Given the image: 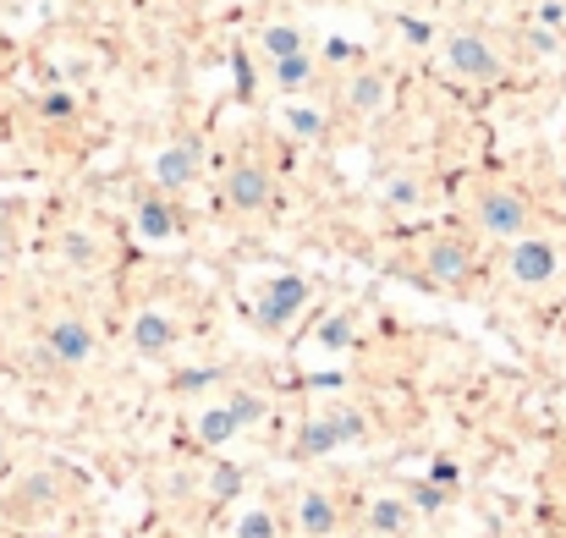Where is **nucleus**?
<instances>
[{
  "label": "nucleus",
  "mask_w": 566,
  "mask_h": 538,
  "mask_svg": "<svg viewBox=\"0 0 566 538\" xmlns=\"http://www.w3.org/2000/svg\"><path fill=\"white\" fill-rule=\"evenodd\" d=\"M347 341H353V319H325V330H319V347L342 352Z\"/></svg>",
  "instance_id": "nucleus-21"
},
{
  "label": "nucleus",
  "mask_w": 566,
  "mask_h": 538,
  "mask_svg": "<svg viewBox=\"0 0 566 538\" xmlns=\"http://www.w3.org/2000/svg\"><path fill=\"white\" fill-rule=\"evenodd\" d=\"M303 303H308V281H303V275H281V281L270 286V297L253 308V319H259L264 330H281V325H286Z\"/></svg>",
  "instance_id": "nucleus-8"
},
{
  "label": "nucleus",
  "mask_w": 566,
  "mask_h": 538,
  "mask_svg": "<svg viewBox=\"0 0 566 538\" xmlns=\"http://www.w3.org/2000/svg\"><path fill=\"white\" fill-rule=\"evenodd\" d=\"M446 66H451L457 77H468V83H501V77H506V61H501L495 44H490L484 33H473V28L446 33Z\"/></svg>",
  "instance_id": "nucleus-1"
},
{
  "label": "nucleus",
  "mask_w": 566,
  "mask_h": 538,
  "mask_svg": "<svg viewBox=\"0 0 566 538\" xmlns=\"http://www.w3.org/2000/svg\"><path fill=\"white\" fill-rule=\"evenodd\" d=\"M226 407H231V418H237L242 429H253V423L264 418V401H259V395H248V390H237V395H231Z\"/></svg>",
  "instance_id": "nucleus-19"
},
{
  "label": "nucleus",
  "mask_w": 566,
  "mask_h": 538,
  "mask_svg": "<svg viewBox=\"0 0 566 538\" xmlns=\"http://www.w3.org/2000/svg\"><path fill=\"white\" fill-rule=\"evenodd\" d=\"M506 270H512L517 286H545V281L562 270V253H556V242H545V236H512Z\"/></svg>",
  "instance_id": "nucleus-3"
},
{
  "label": "nucleus",
  "mask_w": 566,
  "mask_h": 538,
  "mask_svg": "<svg viewBox=\"0 0 566 538\" xmlns=\"http://www.w3.org/2000/svg\"><path fill=\"white\" fill-rule=\"evenodd\" d=\"M468 270H473V253H468L462 242H451V236H446V242H434V247H429V275H434V281L457 286Z\"/></svg>",
  "instance_id": "nucleus-11"
},
{
  "label": "nucleus",
  "mask_w": 566,
  "mask_h": 538,
  "mask_svg": "<svg viewBox=\"0 0 566 538\" xmlns=\"http://www.w3.org/2000/svg\"><path fill=\"white\" fill-rule=\"evenodd\" d=\"M270 198H275L270 166L242 160V166H231V171H226V203H231L237 214H259V209H270Z\"/></svg>",
  "instance_id": "nucleus-5"
},
{
  "label": "nucleus",
  "mask_w": 566,
  "mask_h": 538,
  "mask_svg": "<svg viewBox=\"0 0 566 538\" xmlns=\"http://www.w3.org/2000/svg\"><path fill=\"white\" fill-rule=\"evenodd\" d=\"M138 231H144L149 242L177 236V209H171V203H160V198H144V203H138Z\"/></svg>",
  "instance_id": "nucleus-14"
},
{
  "label": "nucleus",
  "mask_w": 566,
  "mask_h": 538,
  "mask_svg": "<svg viewBox=\"0 0 566 538\" xmlns=\"http://www.w3.org/2000/svg\"><path fill=\"white\" fill-rule=\"evenodd\" d=\"M237 484H242V478H237V467H220V478H214V495L226 500V495H237Z\"/></svg>",
  "instance_id": "nucleus-24"
},
{
  "label": "nucleus",
  "mask_w": 566,
  "mask_h": 538,
  "mask_svg": "<svg viewBox=\"0 0 566 538\" xmlns=\"http://www.w3.org/2000/svg\"><path fill=\"white\" fill-rule=\"evenodd\" d=\"M286 127H292L297 138H308V144H314V138H325V116H319V110H308V105H292V110H286Z\"/></svg>",
  "instance_id": "nucleus-18"
},
{
  "label": "nucleus",
  "mask_w": 566,
  "mask_h": 538,
  "mask_svg": "<svg viewBox=\"0 0 566 538\" xmlns=\"http://www.w3.org/2000/svg\"><path fill=\"white\" fill-rule=\"evenodd\" d=\"M369 528L385 538H401L412 528V506L407 500H396V495H379L375 506H369Z\"/></svg>",
  "instance_id": "nucleus-13"
},
{
  "label": "nucleus",
  "mask_w": 566,
  "mask_h": 538,
  "mask_svg": "<svg viewBox=\"0 0 566 538\" xmlns=\"http://www.w3.org/2000/svg\"><path fill=\"white\" fill-rule=\"evenodd\" d=\"M237 538H275V517H270V511H248V517L237 523Z\"/></svg>",
  "instance_id": "nucleus-20"
},
{
  "label": "nucleus",
  "mask_w": 566,
  "mask_h": 538,
  "mask_svg": "<svg viewBox=\"0 0 566 538\" xmlns=\"http://www.w3.org/2000/svg\"><path fill=\"white\" fill-rule=\"evenodd\" d=\"M66 259L72 264H94V242L88 236H66Z\"/></svg>",
  "instance_id": "nucleus-22"
},
{
  "label": "nucleus",
  "mask_w": 566,
  "mask_h": 538,
  "mask_svg": "<svg viewBox=\"0 0 566 538\" xmlns=\"http://www.w3.org/2000/svg\"><path fill=\"white\" fill-rule=\"evenodd\" d=\"M259 39H264V55H270V61H281V55H297V50H308L303 28H292V22H275V28H264Z\"/></svg>",
  "instance_id": "nucleus-16"
},
{
  "label": "nucleus",
  "mask_w": 566,
  "mask_h": 538,
  "mask_svg": "<svg viewBox=\"0 0 566 538\" xmlns=\"http://www.w3.org/2000/svg\"><path fill=\"white\" fill-rule=\"evenodd\" d=\"M133 347H138V358H166V352L177 347V325L149 308V314L133 319Z\"/></svg>",
  "instance_id": "nucleus-9"
},
{
  "label": "nucleus",
  "mask_w": 566,
  "mask_h": 538,
  "mask_svg": "<svg viewBox=\"0 0 566 538\" xmlns=\"http://www.w3.org/2000/svg\"><path fill=\"white\" fill-rule=\"evenodd\" d=\"M385 198H390V203H412V198H418V187H412V181H390V187H385Z\"/></svg>",
  "instance_id": "nucleus-23"
},
{
  "label": "nucleus",
  "mask_w": 566,
  "mask_h": 538,
  "mask_svg": "<svg viewBox=\"0 0 566 538\" xmlns=\"http://www.w3.org/2000/svg\"><path fill=\"white\" fill-rule=\"evenodd\" d=\"M11 473V445H6V434H0V478Z\"/></svg>",
  "instance_id": "nucleus-27"
},
{
  "label": "nucleus",
  "mask_w": 566,
  "mask_h": 538,
  "mask_svg": "<svg viewBox=\"0 0 566 538\" xmlns=\"http://www.w3.org/2000/svg\"><path fill=\"white\" fill-rule=\"evenodd\" d=\"M44 358L66 362V368L88 362L94 358V330H88L83 319H55V325H50V336H44Z\"/></svg>",
  "instance_id": "nucleus-7"
},
{
  "label": "nucleus",
  "mask_w": 566,
  "mask_h": 538,
  "mask_svg": "<svg viewBox=\"0 0 566 538\" xmlns=\"http://www.w3.org/2000/svg\"><path fill=\"white\" fill-rule=\"evenodd\" d=\"M364 429H369L364 412H331V418H319V423H308V429L297 434V451H303V456H331V451L364 440Z\"/></svg>",
  "instance_id": "nucleus-4"
},
{
  "label": "nucleus",
  "mask_w": 566,
  "mask_h": 538,
  "mask_svg": "<svg viewBox=\"0 0 566 538\" xmlns=\"http://www.w3.org/2000/svg\"><path fill=\"white\" fill-rule=\"evenodd\" d=\"M275 83H281L286 94L308 88V83H314V55H308V50H297V55H281V61H275Z\"/></svg>",
  "instance_id": "nucleus-15"
},
{
  "label": "nucleus",
  "mask_w": 566,
  "mask_h": 538,
  "mask_svg": "<svg viewBox=\"0 0 566 538\" xmlns=\"http://www.w3.org/2000/svg\"><path fill=\"white\" fill-rule=\"evenodd\" d=\"M198 171H203V144H198V138H177V144H166V149H160V160H155V181H160L166 192L192 187Z\"/></svg>",
  "instance_id": "nucleus-6"
},
{
  "label": "nucleus",
  "mask_w": 566,
  "mask_h": 538,
  "mask_svg": "<svg viewBox=\"0 0 566 538\" xmlns=\"http://www.w3.org/2000/svg\"><path fill=\"white\" fill-rule=\"evenodd\" d=\"M412 500H418V511H434V506H440V489H429V484H423Z\"/></svg>",
  "instance_id": "nucleus-26"
},
{
  "label": "nucleus",
  "mask_w": 566,
  "mask_h": 538,
  "mask_svg": "<svg viewBox=\"0 0 566 538\" xmlns=\"http://www.w3.org/2000/svg\"><path fill=\"white\" fill-rule=\"evenodd\" d=\"M528 214H534L528 198L512 192V187H490V192L479 198V225H484L490 236H506V242L523 236V231H528Z\"/></svg>",
  "instance_id": "nucleus-2"
},
{
  "label": "nucleus",
  "mask_w": 566,
  "mask_h": 538,
  "mask_svg": "<svg viewBox=\"0 0 566 538\" xmlns=\"http://www.w3.org/2000/svg\"><path fill=\"white\" fill-rule=\"evenodd\" d=\"M336 523H342V511H336V500H331V495L308 489V495L297 500V528H303L308 538H331L336 534Z\"/></svg>",
  "instance_id": "nucleus-10"
},
{
  "label": "nucleus",
  "mask_w": 566,
  "mask_h": 538,
  "mask_svg": "<svg viewBox=\"0 0 566 538\" xmlns=\"http://www.w3.org/2000/svg\"><path fill=\"white\" fill-rule=\"evenodd\" d=\"M237 429H242V423L231 418V407H209V412L198 418V440H203V445H226Z\"/></svg>",
  "instance_id": "nucleus-17"
},
{
  "label": "nucleus",
  "mask_w": 566,
  "mask_h": 538,
  "mask_svg": "<svg viewBox=\"0 0 566 538\" xmlns=\"http://www.w3.org/2000/svg\"><path fill=\"white\" fill-rule=\"evenodd\" d=\"M429 478H434L440 489H451V484H457V462H434V473H429Z\"/></svg>",
  "instance_id": "nucleus-25"
},
{
  "label": "nucleus",
  "mask_w": 566,
  "mask_h": 538,
  "mask_svg": "<svg viewBox=\"0 0 566 538\" xmlns=\"http://www.w3.org/2000/svg\"><path fill=\"white\" fill-rule=\"evenodd\" d=\"M385 94H390L385 72H358V77L347 83V105H353L358 116H375V110H385Z\"/></svg>",
  "instance_id": "nucleus-12"
}]
</instances>
